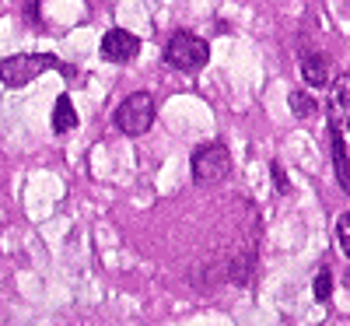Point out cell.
I'll return each instance as SVG.
<instances>
[{
	"label": "cell",
	"instance_id": "cell-8",
	"mask_svg": "<svg viewBox=\"0 0 350 326\" xmlns=\"http://www.w3.org/2000/svg\"><path fill=\"white\" fill-rule=\"evenodd\" d=\"M333 162H336V179H340V186L347 193L350 190V162H347V144H343L336 123H333Z\"/></svg>",
	"mask_w": 350,
	"mask_h": 326
},
{
	"label": "cell",
	"instance_id": "cell-6",
	"mask_svg": "<svg viewBox=\"0 0 350 326\" xmlns=\"http://www.w3.org/2000/svg\"><path fill=\"white\" fill-rule=\"evenodd\" d=\"M74 127H77L74 102H70L67 95H60V99H56V105H53V130H56V134H70Z\"/></svg>",
	"mask_w": 350,
	"mask_h": 326
},
{
	"label": "cell",
	"instance_id": "cell-9",
	"mask_svg": "<svg viewBox=\"0 0 350 326\" xmlns=\"http://www.w3.org/2000/svg\"><path fill=\"white\" fill-rule=\"evenodd\" d=\"M291 109H295L298 120H308L315 112V95H308L305 88H295V92H291Z\"/></svg>",
	"mask_w": 350,
	"mask_h": 326
},
{
	"label": "cell",
	"instance_id": "cell-2",
	"mask_svg": "<svg viewBox=\"0 0 350 326\" xmlns=\"http://www.w3.org/2000/svg\"><path fill=\"white\" fill-rule=\"evenodd\" d=\"M189 168H193V183H200V186H214V183L228 179V172H231V151H228V144L211 140V144L196 147Z\"/></svg>",
	"mask_w": 350,
	"mask_h": 326
},
{
	"label": "cell",
	"instance_id": "cell-1",
	"mask_svg": "<svg viewBox=\"0 0 350 326\" xmlns=\"http://www.w3.org/2000/svg\"><path fill=\"white\" fill-rule=\"evenodd\" d=\"M46 71H64L70 74V67H64L56 56L49 53H18V56H8V60H0V81H4L8 88H25L32 84L39 74Z\"/></svg>",
	"mask_w": 350,
	"mask_h": 326
},
{
	"label": "cell",
	"instance_id": "cell-7",
	"mask_svg": "<svg viewBox=\"0 0 350 326\" xmlns=\"http://www.w3.org/2000/svg\"><path fill=\"white\" fill-rule=\"evenodd\" d=\"M301 74H305V84H312V88H323V84L329 81V71H326V56L308 53L305 60H301Z\"/></svg>",
	"mask_w": 350,
	"mask_h": 326
},
{
	"label": "cell",
	"instance_id": "cell-14",
	"mask_svg": "<svg viewBox=\"0 0 350 326\" xmlns=\"http://www.w3.org/2000/svg\"><path fill=\"white\" fill-rule=\"evenodd\" d=\"M28 14H39V0H28Z\"/></svg>",
	"mask_w": 350,
	"mask_h": 326
},
{
	"label": "cell",
	"instance_id": "cell-5",
	"mask_svg": "<svg viewBox=\"0 0 350 326\" xmlns=\"http://www.w3.org/2000/svg\"><path fill=\"white\" fill-rule=\"evenodd\" d=\"M137 53H140V39L133 32H126V28H112V32H105L102 56L109 64H130Z\"/></svg>",
	"mask_w": 350,
	"mask_h": 326
},
{
	"label": "cell",
	"instance_id": "cell-4",
	"mask_svg": "<svg viewBox=\"0 0 350 326\" xmlns=\"http://www.w3.org/2000/svg\"><path fill=\"white\" fill-rule=\"evenodd\" d=\"M151 123H154V99L148 92H133L130 99L120 102V109H116V127L130 137L148 134Z\"/></svg>",
	"mask_w": 350,
	"mask_h": 326
},
{
	"label": "cell",
	"instance_id": "cell-13",
	"mask_svg": "<svg viewBox=\"0 0 350 326\" xmlns=\"http://www.w3.org/2000/svg\"><path fill=\"white\" fill-rule=\"evenodd\" d=\"M270 172H273V183H277V190H280V193H287V190H291V179L284 175V168H280V165H270Z\"/></svg>",
	"mask_w": 350,
	"mask_h": 326
},
{
	"label": "cell",
	"instance_id": "cell-12",
	"mask_svg": "<svg viewBox=\"0 0 350 326\" xmlns=\"http://www.w3.org/2000/svg\"><path fill=\"white\" fill-rule=\"evenodd\" d=\"M336 239H340L343 253H350V211H343L340 221H336Z\"/></svg>",
	"mask_w": 350,
	"mask_h": 326
},
{
	"label": "cell",
	"instance_id": "cell-3",
	"mask_svg": "<svg viewBox=\"0 0 350 326\" xmlns=\"http://www.w3.org/2000/svg\"><path fill=\"white\" fill-rule=\"evenodd\" d=\"M165 60L175 71H183V74H196L200 67H207L211 46L203 42L200 36H193V32H175L168 39V46H165Z\"/></svg>",
	"mask_w": 350,
	"mask_h": 326
},
{
	"label": "cell",
	"instance_id": "cell-11",
	"mask_svg": "<svg viewBox=\"0 0 350 326\" xmlns=\"http://www.w3.org/2000/svg\"><path fill=\"white\" fill-rule=\"evenodd\" d=\"M312 291H315L319 302H329V294H333V274L329 271H319L315 281H312Z\"/></svg>",
	"mask_w": 350,
	"mask_h": 326
},
{
	"label": "cell",
	"instance_id": "cell-10",
	"mask_svg": "<svg viewBox=\"0 0 350 326\" xmlns=\"http://www.w3.org/2000/svg\"><path fill=\"white\" fill-rule=\"evenodd\" d=\"M333 105H336V116L347 120V109H350V77L347 74L333 84Z\"/></svg>",
	"mask_w": 350,
	"mask_h": 326
}]
</instances>
